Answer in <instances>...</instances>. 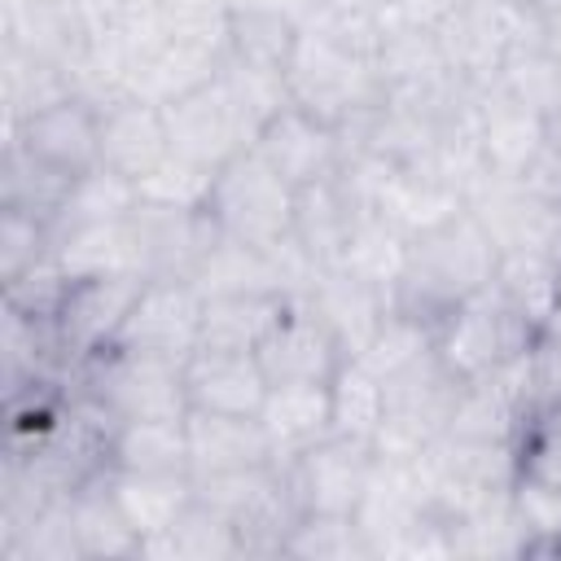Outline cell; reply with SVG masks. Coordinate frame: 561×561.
Instances as JSON below:
<instances>
[{
    "label": "cell",
    "mask_w": 561,
    "mask_h": 561,
    "mask_svg": "<svg viewBox=\"0 0 561 561\" xmlns=\"http://www.w3.org/2000/svg\"><path fill=\"white\" fill-rule=\"evenodd\" d=\"M495 241L482 219L465 206L451 219L408 237V263L390 289V311L421 324L430 337L438 324L482 285L495 280Z\"/></svg>",
    "instance_id": "obj_1"
},
{
    "label": "cell",
    "mask_w": 561,
    "mask_h": 561,
    "mask_svg": "<svg viewBox=\"0 0 561 561\" xmlns=\"http://www.w3.org/2000/svg\"><path fill=\"white\" fill-rule=\"evenodd\" d=\"M285 96L289 105L307 110L311 118L342 127L368 110L381 105L386 83L377 70V57L351 53L316 31H298L289 70H285Z\"/></svg>",
    "instance_id": "obj_2"
},
{
    "label": "cell",
    "mask_w": 561,
    "mask_h": 561,
    "mask_svg": "<svg viewBox=\"0 0 561 561\" xmlns=\"http://www.w3.org/2000/svg\"><path fill=\"white\" fill-rule=\"evenodd\" d=\"M535 342V320L491 280L478 294H469L434 333L438 359L460 377H486L513 359H522Z\"/></svg>",
    "instance_id": "obj_3"
},
{
    "label": "cell",
    "mask_w": 561,
    "mask_h": 561,
    "mask_svg": "<svg viewBox=\"0 0 561 561\" xmlns=\"http://www.w3.org/2000/svg\"><path fill=\"white\" fill-rule=\"evenodd\" d=\"M75 390L101 399L118 421H184L188 416L184 364L127 351L118 342L88 355L75 368Z\"/></svg>",
    "instance_id": "obj_4"
},
{
    "label": "cell",
    "mask_w": 561,
    "mask_h": 561,
    "mask_svg": "<svg viewBox=\"0 0 561 561\" xmlns=\"http://www.w3.org/2000/svg\"><path fill=\"white\" fill-rule=\"evenodd\" d=\"M434 31H438L451 75L473 92L495 83L513 48L543 44L530 0H460Z\"/></svg>",
    "instance_id": "obj_5"
},
{
    "label": "cell",
    "mask_w": 561,
    "mask_h": 561,
    "mask_svg": "<svg viewBox=\"0 0 561 561\" xmlns=\"http://www.w3.org/2000/svg\"><path fill=\"white\" fill-rule=\"evenodd\" d=\"M206 210L219 224L224 237L245 241V245H276L280 237H289L294 224V184H285L267 158L250 145L241 153H232L206 193Z\"/></svg>",
    "instance_id": "obj_6"
},
{
    "label": "cell",
    "mask_w": 561,
    "mask_h": 561,
    "mask_svg": "<svg viewBox=\"0 0 561 561\" xmlns=\"http://www.w3.org/2000/svg\"><path fill=\"white\" fill-rule=\"evenodd\" d=\"M460 377L438 359V351L430 346L425 355H416L412 364H403L399 373L386 377V421L373 438L377 456H421L430 451L451 421L456 394H460Z\"/></svg>",
    "instance_id": "obj_7"
},
{
    "label": "cell",
    "mask_w": 561,
    "mask_h": 561,
    "mask_svg": "<svg viewBox=\"0 0 561 561\" xmlns=\"http://www.w3.org/2000/svg\"><path fill=\"white\" fill-rule=\"evenodd\" d=\"M140 285H145L140 272H92V276L66 280V294L53 307L48 324H53V337L70 368H79L88 355L114 346Z\"/></svg>",
    "instance_id": "obj_8"
},
{
    "label": "cell",
    "mask_w": 561,
    "mask_h": 561,
    "mask_svg": "<svg viewBox=\"0 0 561 561\" xmlns=\"http://www.w3.org/2000/svg\"><path fill=\"white\" fill-rule=\"evenodd\" d=\"M377 465V447L364 438H346V434H324L311 447H302L298 456L285 460L289 486L307 513L320 517H355L368 478Z\"/></svg>",
    "instance_id": "obj_9"
},
{
    "label": "cell",
    "mask_w": 561,
    "mask_h": 561,
    "mask_svg": "<svg viewBox=\"0 0 561 561\" xmlns=\"http://www.w3.org/2000/svg\"><path fill=\"white\" fill-rule=\"evenodd\" d=\"M202 311H206V294L193 280L145 276L114 342L127 351H145V355L184 364L202 346Z\"/></svg>",
    "instance_id": "obj_10"
},
{
    "label": "cell",
    "mask_w": 561,
    "mask_h": 561,
    "mask_svg": "<svg viewBox=\"0 0 561 561\" xmlns=\"http://www.w3.org/2000/svg\"><path fill=\"white\" fill-rule=\"evenodd\" d=\"M127 219H131V232H136V250H140V272L145 276L197 280L202 263L224 241V232H219V224L210 219L206 206L136 202Z\"/></svg>",
    "instance_id": "obj_11"
},
{
    "label": "cell",
    "mask_w": 561,
    "mask_h": 561,
    "mask_svg": "<svg viewBox=\"0 0 561 561\" xmlns=\"http://www.w3.org/2000/svg\"><path fill=\"white\" fill-rule=\"evenodd\" d=\"M162 118H167L171 153L184 158V162H197L206 171H219L232 153L254 145L237 101L224 88V79H210L206 88H193V92L167 101Z\"/></svg>",
    "instance_id": "obj_12"
},
{
    "label": "cell",
    "mask_w": 561,
    "mask_h": 561,
    "mask_svg": "<svg viewBox=\"0 0 561 561\" xmlns=\"http://www.w3.org/2000/svg\"><path fill=\"white\" fill-rule=\"evenodd\" d=\"M267 386H329L346 351L307 298H289L272 333L254 351Z\"/></svg>",
    "instance_id": "obj_13"
},
{
    "label": "cell",
    "mask_w": 561,
    "mask_h": 561,
    "mask_svg": "<svg viewBox=\"0 0 561 561\" xmlns=\"http://www.w3.org/2000/svg\"><path fill=\"white\" fill-rule=\"evenodd\" d=\"M4 136L35 153L48 167H61L70 175H83L101 167V105L83 92L61 96L18 123H4Z\"/></svg>",
    "instance_id": "obj_14"
},
{
    "label": "cell",
    "mask_w": 561,
    "mask_h": 561,
    "mask_svg": "<svg viewBox=\"0 0 561 561\" xmlns=\"http://www.w3.org/2000/svg\"><path fill=\"white\" fill-rule=\"evenodd\" d=\"M368 202L355 193V184L346 180V171L337 167L324 180H311L302 188H294V241L311 254L316 267H337L355 228L364 224Z\"/></svg>",
    "instance_id": "obj_15"
},
{
    "label": "cell",
    "mask_w": 561,
    "mask_h": 561,
    "mask_svg": "<svg viewBox=\"0 0 561 561\" xmlns=\"http://www.w3.org/2000/svg\"><path fill=\"white\" fill-rule=\"evenodd\" d=\"M254 149L294 188H302L311 180H324V175H333L342 167V136H337V127L311 118L307 110H298L289 101L263 123V131L254 136Z\"/></svg>",
    "instance_id": "obj_16"
},
{
    "label": "cell",
    "mask_w": 561,
    "mask_h": 561,
    "mask_svg": "<svg viewBox=\"0 0 561 561\" xmlns=\"http://www.w3.org/2000/svg\"><path fill=\"white\" fill-rule=\"evenodd\" d=\"M267 377L254 351H219L197 346L184 359V399L188 412H219V416H259L267 399Z\"/></svg>",
    "instance_id": "obj_17"
},
{
    "label": "cell",
    "mask_w": 561,
    "mask_h": 561,
    "mask_svg": "<svg viewBox=\"0 0 561 561\" xmlns=\"http://www.w3.org/2000/svg\"><path fill=\"white\" fill-rule=\"evenodd\" d=\"M473 123H478V149L486 171L504 180H522L548 136V114L522 105L495 83L473 96Z\"/></svg>",
    "instance_id": "obj_18"
},
{
    "label": "cell",
    "mask_w": 561,
    "mask_h": 561,
    "mask_svg": "<svg viewBox=\"0 0 561 561\" xmlns=\"http://www.w3.org/2000/svg\"><path fill=\"white\" fill-rule=\"evenodd\" d=\"M171 158V136L162 105L145 96H114L101 105V167L140 184L158 162Z\"/></svg>",
    "instance_id": "obj_19"
},
{
    "label": "cell",
    "mask_w": 561,
    "mask_h": 561,
    "mask_svg": "<svg viewBox=\"0 0 561 561\" xmlns=\"http://www.w3.org/2000/svg\"><path fill=\"white\" fill-rule=\"evenodd\" d=\"M188 434V473L193 482L219 478V473H241L272 465V438L259 416H219V412H188L184 416Z\"/></svg>",
    "instance_id": "obj_20"
},
{
    "label": "cell",
    "mask_w": 561,
    "mask_h": 561,
    "mask_svg": "<svg viewBox=\"0 0 561 561\" xmlns=\"http://www.w3.org/2000/svg\"><path fill=\"white\" fill-rule=\"evenodd\" d=\"M307 302L320 311V320L333 329L346 355H364V346L377 337V329L390 316V294L359 280L346 267H320L307 289Z\"/></svg>",
    "instance_id": "obj_21"
},
{
    "label": "cell",
    "mask_w": 561,
    "mask_h": 561,
    "mask_svg": "<svg viewBox=\"0 0 561 561\" xmlns=\"http://www.w3.org/2000/svg\"><path fill=\"white\" fill-rule=\"evenodd\" d=\"M70 500V522H75V539H79V557L83 561H114V557H140V535L127 522L118 495H114V469H105L101 478L83 482Z\"/></svg>",
    "instance_id": "obj_22"
},
{
    "label": "cell",
    "mask_w": 561,
    "mask_h": 561,
    "mask_svg": "<svg viewBox=\"0 0 561 561\" xmlns=\"http://www.w3.org/2000/svg\"><path fill=\"white\" fill-rule=\"evenodd\" d=\"M298 31L302 26L276 4H237L228 9V61L285 79Z\"/></svg>",
    "instance_id": "obj_23"
},
{
    "label": "cell",
    "mask_w": 561,
    "mask_h": 561,
    "mask_svg": "<svg viewBox=\"0 0 561 561\" xmlns=\"http://www.w3.org/2000/svg\"><path fill=\"white\" fill-rule=\"evenodd\" d=\"M289 307L285 294L272 289H241V294H206L202 311V346L219 351H259V342L272 333L280 311Z\"/></svg>",
    "instance_id": "obj_24"
},
{
    "label": "cell",
    "mask_w": 561,
    "mask_h": 561,
    "mask_svg": "<svg viewBox=\"0 0 561 561\" xmlns=\"http://www.w3.org/2000/svg\"><path fill=\"white\" fill-rule=\"evenodd\" d=\"M276 465H285L289 456H298L302 447H311L316 438L333 434L329 421V386H272L259 412Z\"/></svg>",
    "instance_id": "obj_25"
},
{
    "label": "cell",
    "mask_w": 561,
    "mask_h": 561,
    "mask_svg": "<svg viewBox=\"0 0 561 561\" xmlns=\"http://www.w3.org/2000/svg\"><path fill=\"white\" fill-rule=\"evenodd\" d=\"M140 557H158V561H232L237 552V535L228 526L224 513H215L206 500H188V508L153 539H145Z\"/></svg>",
    "instance_id": "obj_26"
},
{
    "label": "cell",
    "mask_w": 561,
    "mask_h": 561,
    "mask_svg": "<svg viewBox=\"0 0 561 561\" xmlns=\"http://www.w3.org/2000/svg\"><path fill=\"white\" fill-rule=\"evenodd\" d=\"M79 175L61 171V167H48L39 162L35 153H26L22 145L4 140V171H0V206H18V210H31L39 219H48L57 228L61 219V206L70 197Z\"/></svg>",
    "instance_id": "obj_27"
},
{
    "label": "cell",
    "mask_w": 561,
    "mask_h": 561,
    "mask_svg": "<svg viewBox=\"0 0 561 561\" xmlns=\"http://www.w3.org/2000/svg\"><path fill=\"white\" fill-rule=\"evenodd\" d=\"M114 495H118L127 522L136 526V535L153 539L188 508L193 478L188 473H127V469H114Z\"/></svg>",
    "instance_id": "obj_28"
},
{
    "label": "cell",
    "mask_w": 561,
    "mask_h": 561,
    "mask_svg": "<svg viewBox=\"0 0 561 561\" xmlns=\"http://www.w3.org/2000/svg\"><path fill=\"white\" fill-rule=\"evenodd\" d=\"M57 263L66 276H92V272H140V250L131 219H110V224H88L70 228L57 237ZM145 276V272H140Z\"/></svg>",
    "instance_id": "obj_29"
},
{
    "label": "cell",
    "mask_w": 561,
    "mask_h": 561,
    "mask_svg": "<svg viewBox=\"0 0 561 561\" xmlns=\"http://www.w3.org/2000/svg\"><path fill=\"white\" fill-rule=\"evenodd\" d=\"M329 421H333V434L364 438V443H373L386 421V381L355 355H346L329 381Z\"/></svg>",
    "instance_id": "obj_30"
},
{
    "label": "cell",
    "mask_w": 561,
    "mask_h": 561,
    "mask_svg": "<svg viewBox=\"0 0 561 561\" xmlns=\"http://www.w3.org/2000/svg\"><path fill=\"white\" fill-rule=\"evenodd\" d=\"M114 469H127V473H188L184 421H123L118 434H114Z\"/></svg>",
    "instance_id": "obj_31"
},
{
    "label": "cell",
    "mask_w": 561,
    "mask_h": 561,
    "mask_svg": "<svg viewBox=\"0 0 561 561\" xmlns=\"http://www.w3.org/2000/svg\"><path fill=\"white\" fill-rule=\"evenodd\" d=\"M517 482L561 495V399H539L517 430Z\"/></svg>",
    "instance_id": "obj_32"
},
{
    "label": "cell",
    "mask_w": 561,
    "mask_h": 561,
    "mask_svg": "<svg viewBox=\"0 0 561 561\" xmlns=\"http://www.w3.org/2000/svg\"><path fill=\"white\" fill-rule=\"evenodd\" d=\"M403 263H408V237L394 224H386L381 215L368 210L364 224L355 228V237H351V245H346V254H342L337 267H346L359 280H368V285H377V289L390 294L394 280H399V272H403Z\"/></svg>",
    "instance_id": "obj_33"
},
{
    "label": "cell",
    "mask_w": 561,
    "mask_h": 561,
    "mask_svg": "<svg viewBox=\"0 0 561 561\" xmlns=\"http://www.w3.org/2000/svg\"><path fill=\"white\" fill-rule=\"evenodd\" d=\"M140 202L136 184L105 171V167H92L75 180L66 206H61V219H57V237L70 232V228H88V224H110V219H123L131 215V206Z\"/></svg>",
    "instance_id": "obj_34"
},
{
    "label": "cell",
    "mask_w": 561,
    "mask_h": 561,
    "mask_svg": "<svg viewBox=\"0 0 561 561\" xmlns=\"http://www.w3.org/2000/svg\"><path fill=\"white\" fill-rule=\"evenodd\" d=\"M495 88L552 118L557 101H561V61L543 44H522L504 57V66L495 75Z\"/></svg>",
    "instance_id": "obj_35"
},
{
    "label": "cell",
    "mask_w": 561,
    "mask_h": 561,
    "mask_svg": "<svg viewBox=\"0 0 561 561\" xmlns=\"http://www.w3.org/2000/svg\"><path fill=\"white\" fill-rule=\"evenodd\" d=\"M57 250V228L31 210L0 206V280H18L22 272L39 267Z\"/></svg>",
    "instance_id": "obj_36"
},
{
    "label": "cell",
    "mask_w": 561,
    "mask_h": 561,
    "mask_svg": "<svg viewBox=\"0 0 561 561\" xmlns=\"http://www.w3.org/2000/svg\"><path fill=\"white\" fill-rule=\"evenodd\" d=\"M285 557H316V561H373V548H368V535L359 530L355 517H320V513H307L289 543H285Z\"/></svg>",
    "instance_id": "obj_37"
},
{
    "label": "cell",
    "mask_w": 561,
    "mask_h": 561,
    "mask_svg": "<svg viewBox=\"0 0 561 561\" xmlns=\"http://www.w3.org/2000/svg\"><path fill=\"white\" fill-rule=\"evenodd\" d=\"M210 180L215 171L197 167V162H184V158H167L158 162L140 184V202H158V206H206V193H210Z\"/></svg>",
    "instance_id": "obj_38"
},
{
    "label": "cell",
    "mask_w": 561,
    "mask_h": 561,
    "mask_svg": "<svg viewBox=\"0 0 561 561\" xmlns=\"http://www.w3.org/2000/svg\"><path fill=\"white\" fill-rule=\"evenodd\" d=\"M530 368L543 399H561V302L539 320L530 342Z\"/></svg>",
    "instance_id": "obj_39"
},
{
    "label": "cell",
    "mask_w": 561,
    "mask_h": 561,
    "mask_svg": "<svg viewBox=\"0 0 561 561\" xmlns=\"http://www.w3.org/2000/svg\"><path fill=\"white\" fill-rule=\"evenodd\" d=\"M535 193H543L548 202H557L561 206V114H552L548 118V136H543V149L535 153V162H530V171L522 175Z\"/></svg>",
    "instance_id": "obj_40"
},
{
    "label": "cell",
    "mask_w": 561,
    "mask_h": 561,
    "mask_svg": "<svg viewBox=\"0 0 561 561\" xmlns=\"http://www.w3.org/2000/svg\"><path fill=\"white\" fill-rule=\"evenodd\" d=\"M535 18H539V39L543 48L561 61V0H530Z\"/></svg>",
    "instance_id": "obj_41"
},
{
    "label": "cell",
    "mask_w": 561,
    "mask_h": 561,
    "mask_svg": "<svg viewBox=\"0 0 561 561\" xmlns=\"http://www.w3.org/2000/svg\"><path fill=\"white\" fill-rule=\"evenodd\" d=\"M557 114H561V101H557Z\"/></svg>",
    "instance_id": "obj_42"
}]
</instances>
